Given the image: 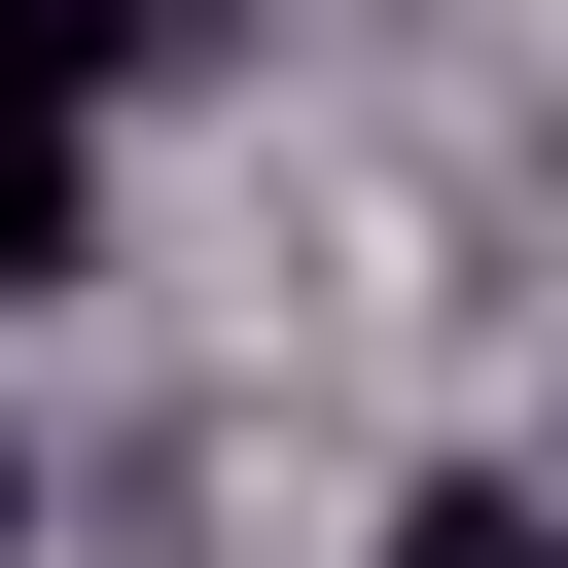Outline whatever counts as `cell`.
I'll use <instances>...</instances> for the list:
<instances>
[{
  "mask_svg": "<svg viewBox=\"0 0 568 568\" xmlns=\"http://www.w3.org/2000/svg\"><path fill=\"white\" fill-rule=\"evenodd\" d=\"M178 71V0H0V320L106 248V106Z\"/></svg>",
  "mask_w": 568,
  "mask_h": 568,
  "instance_id": "obj_1",
  "label": "cell"
},
{
  "mask_svg": "<svg viewBox=\"0 0 568 568\" xmlns=\"http://www.w3.org/2000/svg\"><path fill=\"white\" fill-rule=\"evenodd\" d=\"M390 568H568V497H497V462H426V497H390Z\"/></svg>",
  "mask_w": 568,
  "mask_h": 568,
  "instance_id": "obj_2",
  "label": "cell"
},
{
  "mask_svg": "<svg viewBox=\"0 0 568 568\" xmlns=\"http://www.w3.org/2000/svg\"><path fill=\"white\" fill-rule=\"evenodd\" d=\"M0 568H36V462H0Z\"/></svg>",
  "mask_w": 568,
  "mask_h": 568,
  "instance_id": "obj_3",
  "label": "cell"
}]
</instances>
